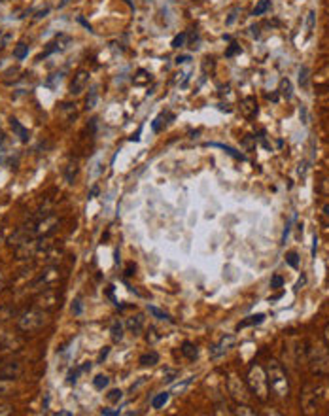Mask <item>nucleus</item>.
Wrapping results in <instances>:
<instances>
[{
    "label": "nucleus",
    "mask_w": 329,
    "mask_h": 416,
    "mask_svg": "<svg viewBox=\"0 0 329 416\" xmlns=\"http://www.w3.org/2000/svg\"><path fill=\"white\" fill-rule=\"evenodd\" d=\"M79 373H81V369H76V371H72V373L68 375V384H76Z\"/></svg>",
    "instance_id": "c9c22d12"
},
{
    "label": "nucleus",
    "mask_w": 329,
    "mask_h": 416,
    "mask_svg": "<svg viewBox=\"0 0 329 416\" xmlns=\"http://www.w3.org/2000/svg\"><path fill=\"white\" fill-rule=\"evenodd\" d=\"M100 414H104V416H115V414H119V410H114V409H102V410H100Z\"/></svg>",
    "instance_id": "37998d69"
},
{
    "label": "nucleus",
    "mask_w": 329,
    "mask_h": 416,
    "mask_svg": "<svg viewBox=\"0 0 329 416\" xmlns=\"http://www.w3.org/2000/svg\"><path fill=\"white\" fill-rule=\"evenodd\" d=\"M97 99H99V91H97V87H91V91H89V95H87V101H86V108H87V110L95 108V104H97Z\"/></svg>",
    "instance_id": "412c9836"
},
{
    "label": "nucleus",
    "mask_w": 329,
    "mask_h": 416,
    "mask_svg": "<svg viewBox=\"0 0 329 416\" xmlns=\"http://www.w3.org/2000/svg\"><path fill=\"white\" fill-rule=\"evenodd\" d=\"M169 397H171V392H161V394H157L151 399V407L153 409H161V407H164V403L169 401Z\"/></svg>",
    "instance_id": "f3484780"
},
{
    "label": "nucleus",
    "mask_w": 329,
    "mask_h": 416,
    "mask_svg": "<svg viewBox=\"0 0 329 416\" xmlns=\"http://www.w3.org/2000/svg\"><path fill=\"white\" fill-rule=\"evenodd\" d=\"M148 312H150L151 316H155L157 320H167V322H172V318L164 310H161V309H157V307H148Z\"/></svg>",
    "instance_id": "6ab92c4d"
},
{
    "label": "nucleus",
    "mask_w": 329,
    "mask_h": 416,
    "mask_svg": "<svg viewBox=\"0 0 329 416\" xmlns=\"http://www.w3.org/2000/svg\"><path fill=\"white\" fill-rule=\"evenodd\" d=\"M127 327L131 329V333L138 335L144 327V316L136 314V316H133V318H129V320H127Z\"/></svg>",
    "instance_id": "9d476101"
},
{
    "label": "nucleus",
    "mask_w": 329,
    "mask_h": 416,
    "mask_svg": "<svg viewBox=\"0 0 329 416\" xmlns=\"http://www.w3.org/2000/svg\"><path fill=\"white\" fill-rule=\"evenodd\" d=\"M233 414H246V416H254L256 414V410H252L246 403H238V407H236L235 410H233Z\"/></svg>",
    "instance_id": "bb28decb"
},
{
    "label": "nucleus",
    "mask_w": 329,
    "mask_h": 416,
    "mask_svg": "<svg viewBox=\"0 0 329 416\" xmlns=\"http://www.w3.org/2000/svg\"><path fill=\"white\" fill-rule=\"evenodd\" d=\"M0 2H2V0H0Z\"/></svg>",
    "instance_id": "864d4df0"
},
{
    "label": "nucleus",
    "mask_w": 329,
    "mask_h": 416,
    "mask_svg": "<svg viewBox=\"0 0 329 416\" xmlns=\"http://www.w3.org/2000/svg\"><path fill=\"white\" fill-rule=\"evenodd\" d=\"M108 354H110V346H104L102 350H100V356H99V363H102L104 359L108 358Z\"/></svg>",
    "instance_id": "4c0bfd02"
},
{
    "label": "nucleus",
    "mask_w": 329,
    "mask_h": 416,
    "mask_svg": "<svg viewBox=\"0 0 329 416\" xmlns=\"http://www.w3.org/2000/svg\"><path fill=\"white\" fill-rule=\"evenodd\" d=\"M299 84L303 89H307L308 87V68L307 66H301L299 70Z\"/></svg>",
    "instance_id": "cd10ccee"
},
{
    "label": "nucleus",
    "mask_w": 329,
    "mask_h": 416,
    "mask_svg": "<svg viewBox=\"0 0 329 416\" xmlns=\"http://www.w3.org/2000/svg\"><path fill=\"white\" fill-rule=\"evenodd\" d=\"M265 322V314H256V316H250L248 320H242V322L236 325V329H242V327H248V325H258V323H263Z\"/></svg>",
    "instance_id": "2eb2a0df"
},
{
    "label": "nucleus",
    "mask_w": 329,
    "mask_h": 416,
    "mask_svg": "<svg viewBox=\"0 0 329 416\" xmlns=\"http://www.w3.org/2000/svg\"><path fill=\"white\" fill-rule=\"evenodd\" d=\"M110 384V379H108L106 375H97L93 381V386L97 388V390H104V388Z\"/></svg>",
    "instance_id": "5701e85b"
},
{
    "label": "nucleus",
    "mask_w": 329,
    "mask_h": 416,
    "mask_svg": "<svg viewBox=\"0 0 329 416\" xmlns=\"http://www.w3.org/2000/svg\"><path fill=\"white\" fill-rule=\"evenodd\" d=\"M208 146H212V148H220V150H223L225 151V153H229L231 157L233 159H238V161H244V155L242 153H238V151L236 150H233V148H231V146H225V144H218V142H208Z\"/></svg>",
    "instance_id": "f8f14e48"
},
{
    "label": "nucleus",
    "mask_w": 329,
    "mask_h": 416,
    "mask_svg": "<svg viewBox=\"0 0 329 416\" xmlns=\"http://www.w3.org/2000/svg\"><path fill=\"white\" fill-rule=\"evenodd\" d=\"M314 23H316V14L314 12H308V17H307V30L308 34L312 32V29H314Z\"/></svg>",
    "instance_id": "2f4dec72"
},
{
    "label": "nucleus",
    "mask_w": 329,
    "mask_h": 416,
    "mask_svg": "<svg viewBox=\"0 0 329 416\" xmlns=\"http://www.w3.org/2000/svg\"><path fill=\"white\" fill-rule=\"evenodd\" d=\"M252 36H254V38H259V29L258 27H252Z\"/></svg>",
    "instance_id": "49530a36"
},
{
    "label": "nucleus",
    "mask_w": 329,
    "mask_h": 416,
    "mask_svg": "<svg viewBox=\"0 0 329 416\" xmlns=\"http://www.w3.org/2000/svg\"><path fill=\"white\" fill-rule=\"evenodd\" d=\"M87 84H89V72L87 70H79L76 76H74V79H72V86H70V93L76 97V95H79L81 91H86Z\"/></svg>",
    "instance_id": "0eeeda50"
},
{
    "label": "nucleus",
    "mask_w": 329,
    "mask_h": 416,
    "mask_svg": "<svg viewBox=\"0 0 329 416\" xmlns=\"http://www.w3.org/2000/svg\"><path fill=\"white\" fill-rule=\"evenodd\" d=\"M157 361H159V354L155 350L148 352V354H142V356H140V359H138V363H140V365H144V367L155 365Z\"/></svg>",
    "instance_id": "9b49d317"
},
{
    "label": "nucleus",
    "mask_w": 329,
    "mask_h": 416,
    "mask_svg": "<svg viewBox=\"0 0 329 416\" xmlns=\"http://www.w3.org/2000/svg\"><path fill=\"white\" fill-rule=\"evenodd\" d=\"M227 392L235 399L236 403H248L250 401V394H248V386L244 384L236 375H229L227 379Z\"/></svg>",
    "instance_id": "39448f33"
},
{
    "label": "nucleus",
    "mask_w": 329,
    "mask_h": 416,
    "mask_svg": "<svg viewBox=\"0 0 329 416\" xmlns=\"http://www.w3.org/2000/svg\"><path fill=\"white\" fill-rule=\"evenodd\" d=\"M21 373V367L17 363H8V365L0 367V379H15Z\"/></svg>",
    "instance_id": "1a4fd4ad"
},
{
    "label": "nucleus",
    "mask_w": 329,
    "mask_h": 416,
    "mask_svg": "<svg viewBox=\"0 0 329 416\" xmlns=\"http://www.w3.org/2000/svg\"><path fill=\"white\" fill-rule=\"evenodd\" d=\"M63 42H70V38H68V36H65V34L57 36V38H55L53 42H50V44H48V50L44 51V53H42V57H40V59L48 57V55H51V53H55V51L65 50L66 46H63Z\"/></svg>",
    "instance_id": "6e6552de"
},
{
    "label": "nucleus",
    "mask_w": 329,
    "mask_h": 416,
    "mask_svg": "<svg viewBox=\"0 0 329 416\" xmlns=\"http://www.w3.org/2000/svg\"><path fill=\"white\" fill-rule=\"evenodd\" d=\"M284 286V278L280 276V274H274L271 278V287L272 289H278V287H282Z\"/></svg>",
    "instance_id": "7c9ffc66"
},
{
    "label": "nucleus",
    "mask_w": 329,
    "mask_h": 416,
    "mask_svg": "<svg viewBox=\"0 0 329 416\" xmlns=\"http://www.w3.org/2000/svg\"><path fill=\"white\" fill-rule=\"evenodd\" d=\"M155 333H157V331L153 329V327H150V329H148V343H153V341H157L159 339V335H155Z\"/></svg>",
    "instance_id": "e433bc0d"
},
{
    "label": "nucleus",
    "mask_w": 329,
    "mask_h": 416,
    "mask_svg": "<svg viewBox=\"0 0 329 416\" xmlns=\"http://www.w3.org/2000/svg\"><path fill=\"white\" fill-rule=\"evenodd\" d=\"M308 365L316 375H329V348L318 341H310L307 345Z\"/></svg>",
    "instance_id": "f03ea898"
},
{
    "label": "nucleus",
    "mask_w": 329,
    "mask_h": 416,
    "mask_svg": "<svg viewBox=\"0 0 329 416\" xmlns=\"http://www.w3.org/2000/svg\"><path fill=\"white\" fill-rule=\"evenodd\" d=\"M244 106H242V110H244V114L248 115V117H254V115L258 114V102H256V99H244V102H242Z\"/></svg>",
    "instance_id": "ddd939ff"
},
{
    "label": "nucleus",
    "mask_w": 329,
    "mask_h": 416,
    "mask_svg": "<svg viewBox=\"0 0 329 416\" xmlns=\"http://www.w3.org/2000/svg\"><path fill=\"white\" fill-rule=\"evenodd\" d=\"M72 310H74V314H81V301H79V299H76V301H74V305H72Z\"/></svg>",
    "instance_id": "58836bf2"
},
{
    "label": "nucleus",
    "mask_w": 329,
    "mask_h": 416,
    "mask_svg": "<svg viewBox=\"0 0 329 416\" xmlns=\"http://www.w3.org/2000/svg\"><path fill=\"white\" fill-rule=\"evenodd\" d=\"M12 129H14L15 133L19 135V138H21V142H27V140H29V131L25 129V127H23L21 123L17 121L15 117H12Z\"/></svg>",
    "instance_id": "dca6fc26"
},
{
    "label": "nucleus",
    "mask_w": 329,
    "mask_h": 416,
    "mask_svg": "<svg viewBox=\"0 0 329 416\" xmlns=\"http://www.w3.org/2000/svg\"><path fill=\"white\" fill-rule=\"evenodd\" d=\"M186 40H187V32H180V34L174 36V40H172V48H176V50L184 48V46H186Z\"/></svg>",
    "instance_id": "a878e982"
},
{
    "label": "nucleus",
    "mask_w": 329,
    "mask_h": 416,
    "mask_svg": "<svg viewBox=\"0 0 329 416\" xmlns=\"http://www.w3.org/2000/svg\"><path fill=\"white\" fill-rule=\"evenodd\" d=\"M79 23H81V25H84V27H86L87 30H91V25H89V23H87L86 19H84V17H79Z\"/></svg>",
    "instance_id": "a18cd8bd"
},
{
    "label": "nucleus",
    "mask_w": 329,
    "mask_h": 416,
    "mask_svg": "<svg viewBox=\"0 0 329 416\" xmlns=\"http://www.w3.org/2000/svg\"><path fill=\"white\" fill-rule=\"evenodd\" d=\"M294 218H295V216H294ZM294 218H292V220H287V222H286V227H284V233H282V244H286L287 235H290V229H292V223H294Z\"/></svg>",
    "instance_id": "72a5a7b5"
},
{
    "label": "nucleus",
    "mask_w": 329,
    "mask_h": 416,
    "mask_svg": "<svg viewBox=\"0 0 329 416\" xmlns=\"http://www.w3.org/2000/svg\"><path fill=\"white\" fill-rule=\"evenodd\" d=\"M318 397H320V388L314 384H307L301 394V409L305 414H314L318 409Z\"/></svg>",
    "instance_id": "20e7f679"
},
{
    "label": "nucleus",
    "mask_w": 329,
    "mask_h": 416,
    "mask_svg": "<svg viewBox=\"0 0 329 416\" xmlns=\"http://www.w3.org/2000/svg\"><path fill=\"white\" fill-rule=\"evenodd\" d=\"M27 55H29V46H27V44H17V48L14 50V57L23 61Z\"/></svg>",
    "instance_id": "aec40b11"
},
{
    "label": "nucleus",
    "mask_w": 329,
    "mask_h": 416,
    "mask_svg": "<svg viewBox=\"0 0 329 416\" xmlns=\"http://www.w3.org/2000/svg\"><path fill=\"white\" fill-rule=\"evenodd\" d=\"M286 263H287L290 267H294V269H297V267H299V256H297L295 252H290V254L286 256Z\"/></svg>",
    "instance_id": "c756f323"
},
{
    "label": "nucleus",
    "mask_w": 329,
    "mask_h": 416,
    "mask_svg": "<svg viewBox=\"0 0 329 416\" xmlns=\"http://www.w3.org/2000/svg\"><path fill=\"white\" fill-rule=\"evenodd\" d=\"M110 333H112V341H114V343H119L123 339V323L114 322L112 327H110Z\"/></svg>",
    "instance_id": "a211bd4d"
},
{
    "label": "nucleus",
    "mask_w": 329,
    "mask_h": 416,
    "mask_svg": "<svg viewBox=\"0 0 329 416\" xmlns=\"http://www.w3.org/2000/svg\"><path fill=\"white\" fill-rule=\"evenodd\" d=\"M2 142H4V135L0 133V146H2Z\"/></svg>",
    "instance_id": "603ef678"
},
{
    "label": "nucleus",
    "mask_w": 329,
    "mask_h": 416,
    "mask_svg": "<svg viewBox=\"0 0 329 416\" xmlns=\"http://www.w3.org/2000/svg\"><path fill=\"white\" fill-rule=\"evenodd\" d=\"M323 341H325V346L329 348V323L323 327Z\"/></svg>",
    "instance_id": "c03bdc74"
},
{
    "label": "nucleus",
    "mask_w": 329,
    "mask_h": 416,
    "mask_svg": "<svg viewBox=\"0 0 329 416\" xmlns=\"http://www.w3.org/2000/svg\"><path fill=\"white\" fill-rule=\"evenodd\" d=\"M167 117H169V114L161 112V114L153 119V123H151V129H153V133H159V131L163 129V123H167V121H163V119H167Z\"/></svg>",
    "instance_id": "4be33fe9"
},
{
    "label": "nucleus",
    "mask_w": 329,
    "mask_h": 416,
    "mask_svg": "<svg viewBox=\"0 0 329 416\" xmlns=\"http://www.w3.org/2000/svg\"><path fill=\"white\" fill-rule=\"evenodd\" d=\"M320 191H322V193H327L329 195V178H325L322 182V186H320Z\"/></svg>",
    "instance_id": "79ce46f5"
},
{
    "label": "nucleus",
    "mask_w": 329,
    "mask_h": 416,
    "mask_svg": "<svg viewBox=\"0 0 329 416\" xmlns=\"http://www.w3.org/2000/svg\"><path fill=\"white\" fill-rule=\"evenodd\" d=\"M305 280H307V278H305V276H303V278H301L299 282H297V286H295V289H299V287L303 286V284H305Z\"/></svg>",
    "instance_id": "8fccbe9b"
},
{
    "label": "nucleus",
    "mask_w": 329,
    "mask_h": 416,
    "mask_svg": "<svg viewBox=\"0 0 329 416\" xmlns=\"http://www.w3.org/2000/svg\"><path fill=\"white\" fill-rule=\"evenodd\" d=\"M235 343H236L235 335H225V337H222L218 345H214L212 348H210V358L218 359L220 356H223V354H225L227 350H231V348L235 346Z\"/></svg>",
    "instance_id": "423d86ee"
},
{
    "label": "nucleus",
    "mask_w": 329,
    "mask_h": 416,
    "mask_svg": "<svg viewBox=\"0 0 329 416\" xmlns=\"http://www.w3.org/2000/svg\"><path fill=\"white\" fill-rule=\"evenodd\" d=\"M280 93L286 97L287 101L292 99V84H290V79L284 78L282 81H280Z\"/></svg>",
    "instance_id": "393cba45"
},
{
    "label": "nucleus",
    "mask_w": 329,
    "mask_h": 416,
    "mask_svg": "<svg viewBox=\"0 0 329 416\" xmlns=\"http://www.w3.org/2000/svg\"><path fill=\"white\" fill-rule=\"evenodd\" d=\"M235 53H240V46H236V44H231L229 50L225 51V55H227V57H233Z\"/></svg>",
    "instance_id": "f704fd0d"
},
{
    "label": "nucleus",
    "mask_w": 329,
    "mask_h": 416,
    "mask_svg": "<svg viewBox=\"0 0 329 416\" xmlns=\"http://www.w3.org/2000/svg\"><path fill=\"white\" fill-rule=\"evenodd\" d=\"M106 397H108V401H110V403H117V401H121L123 392H121V390H110Z\"/></svg>",
    "instance_id": "c85d7f7f"
},
{
    "label": "nucleus",
    "mask_w": 329,
    "mask_h": 416,
    "mask_svg": "<svg viewBox=\"0 0 329 416\" xmlns=\"http://www.w3.org/2000/svg\"><path fill=\"white\" fill-rule=\"evenodd\" d=\"M50 14V6H46L44 8V10H40V12H38V14H36V17L34 19H42V17H46V15Z\"/></svg>",
    "instance_id": "a19ab883"
},
{
    "label": "nucleus",
    "mask_w": 329,
    "mask_h": 416,
    "mask_svg": "<svg viewBox=\"0 0 329 416\" xmlns=\"http://www.w3.org/2000/svg\"><path fill=\"white\" fill-rule=\"evenodd\" d=\"M68 2H72V0H61V2H59V8H65Z\"/></svg>",
    "instance_id": "3c124183"
},
{
    "label": "nucleus",
    "mask_w": 329,
    "mask_h": 416,
    "mask_svg": "<svg viewBox=\"0 0 329 416\" xmlns=\"http://www.w3.org/2000/svg\"><path fill=\"white\" fill-rule=\"evenodd\" d=\"M76 171H78L76 163H74V165H68V169H66V180H68V184H72V180L76 176Z\"/></svg>",
    "instance_id": "473e14b6"
},
{
    "label": "nucleus",
    "mask_w": 329,
    "mask_h": 416,
    "mask_svg": "<svg viewBox=\"0 0 329 416\" xmlns=\"http://www.w3.org/2000/svg\"><path fill=\"white\" fill-rule=\"evenodd\" d=\"M269 8H271V0H259L258 6L254 8V12H252V14L254 15H263Z\"/></svg>",
    "instance_id": "b1692460"
},
{
    "label": "nucleus",
    "mask_w": 329,
    "mask_h": 416,
    "mask_svg": "<svg viewBox=\"0 0 329 416\" xmlns=\"http://www.w3.org/2000/svg\"><path fill=\"white\" fill-rule=\"evenodd\" d=\"M246 384L250 388V392L259 401H267L269 399V382H267V373H265V367L258 365V363H252L248 369V377H246Z\"/></svg>",
    "instance_id": "7ed1b4c3"
},
{
    "label": "nucleus",
    "mask_w": 329,
    "mask_h": 416,
    "mask_svg": "<svg viewBox=\"0 0 329 416\" xmlns=\"http://www.w3.org/2000/svg\"><path fill=\"white\" fill-rule=\"evenodd\" d=\"M236 14H238V8H235V10H233V12H231V15L229 17H227V25H233V23H235V19H236Z\"/></svg>",
    "instance_id": "ea45409f"
},
{
    "label": "nucleus",
    "mask_w": 329,
    "mask_h": 416,
    "mask_svg": "<svg viewBox=\"0 0 329 416\" xmlns=\"http://www.w3.org/2000/svg\"><path fill=\"white\" fill-rule=\"evenodd\" d=\"M265 373H267V382H269V392H272L280 399H286L290 395V382H287L284 367L280 365L276 359H269Z\"/></svg>",
    "instance_id": "f257e3e1"
},
{
    "label": "nucleus",
    "mask_w": 329,
    "mask_h": 416,
    "mask_svg": "<svg viewBox=\"0 0 329 416\" xmlns=\"http://www.w3.org/2000/svg\"><path fill=\"white\" fill-rule=\"evenodd\" d=\"M186 61H189V57H187V55H184V57H178V59H176V63H178V65H182V63H186Z\"/></svg>",
    "instance_id": "09e8293b"
},
{
    "label": "nucleus",
    "mask_w": 329,
    "mask_h": 416,
    "mask_svg": "<svg viewBox=\"0 0 329 416\" xmlns=\"http://www.w3.org/2000/svg\"><path fill=\"white\" fill-rule=\"evenodd\" d=\"M182 354H184L189 361H195L197 356H199V350H197V346L191 345V343H184V345H182Z\"/></svg>",
    "instance_id": "4468645a"
},
{
    "label": "nucleus",
    "mask_w": 329,
    "mask_h": 416,
    "mask_svg": "<svg viewBox=\"0 0 329 416\" xmlns=\"http://www.w3.org/2000/svg\"><path fill=\"white\" fill-rule=\"evenodd\" d=\"M316 246H318V238L314 235V244H312V258H316Z\"/></svg>",
    "instance_id": "de8ad7c7"
}]
</instances>
